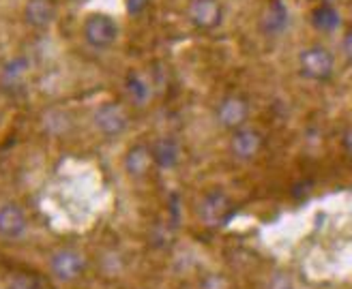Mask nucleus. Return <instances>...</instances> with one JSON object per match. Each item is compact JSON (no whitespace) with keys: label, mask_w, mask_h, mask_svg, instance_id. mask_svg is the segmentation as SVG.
<instances>
[{"label":"nucleus","mask_w":352,"mask_h":289,"mask_svg":"<svg viewBox=\"0 0 352 289\" xmlns=\"http://www.w3.org/2000/svg\"><path fill=\"white\" fill-rule=\"evenodd\" d=\"M333 69H336V58L322 45H309L298 54V71L305 80L327 82L333 76Z\"/></svg>","instance_id":"1"},{"label":"nucleus","mask_w":352,"mask_h":289,"mask_svg":"<svg viewBox=\"0 0 352 289\" xmlns=\"http://www.w3.org/2000/svg\"><path fill=\"white\" fill-rule=\"evenodd\" d=\"M344 146H346V150L352 154V126H350V129L344 133Z\"/></svg>","instance_id":"19"},{"label":"nucleus","mask_w":352,"mask_h":289,"mask_svg":"<svg viewBox=\"0 0 352 289\" xmlns=\"http://www.w3.org/2000/svg\"><path fill=\"white\" fill-rule=\"evenodd\" d=\"M84 266H86L84 257L74 248H60L50 259L52 273H54V277L63 283L76 281L84 273Z\"/></svg>","instance_id":"5"},{"label":"nucleus","mask_w":352,"mask_h":289,"mask_svg":"<svg viewBox=\"0 0 352 289\" xmlns=\"http://www.w3.org/2000/svg\"><path fill=\"white\" fill-rule=\"evenodd\" d=\"M250 118V103L239 95L226 97L217 105V120L226 129H241Z\"/></svg>","instance_id":"7"},{"label":"nucleus","mask_w":352,"mask_h":289,"mask_svg":"<svg viewBox=\"0 0 352 289\" xmlns=\"http://www.w3.org/2000/svg\"><path fill=\"white\" fill-rule=\"evenodd\" d=\"M129 118L120 103H103L95 112V126L108 137H116L127 129Z\"/></svg>","instance_id":"4"},{"label":"nucleus","mask_w":352,"mask_h":289,"mask_svg":"<svg viewBox=\"0 0 352 289\" xmlns=\"http://www.w3.org/2000/svg\"><path fill=\"white\" fill-rule=\"evenodd\" d=\"M344 54L352 60V30H348L346 37H344Z\"/></svg>","instance_id":"18"},{"label":"nucleus","mask_w":352,"mask_h":289,"mask_svg":"<svg viewBox=\"0 0 352 289\" xmlns=\"http://www.w3.org/2000/svg\"><path fill=\"white\" fill-rule=\"evenodd\" d=\"M260 26H262V32L269 34V37L281 34L288 26V9L281 5L279 0H275V3H271L267 7V11H264Z\"/></svg>","instance_id":"11"},{"label":"nucleus","mask_w":352,"mask_h":289,"mask_svg":"<svg viewBox=\"0 0 352 289\" xmlns=\"http://www.w3.org/2000/svg\"><path fill=\"white\" fill-rule=\"evenodd\" d=\"M148 3H151V0H127V11L131 15H140L148 7Z\"/></svg>","instance_id":"17"},{"label":"nucleus","mask_w":352,"mask_h":289,"mask_svg":"<svg viewBox=\"0 0 352 289\" xmlns=\"http://www.w3.org/2000/svg\"><path fill=\"white\" fill-rule=\"evenodd\" d=\"M153 159H155V163L160 165V167H174L176 163H179V159H181V150H179V143H176L174 139L170 137H164L160 141H155L153 143Z\"/></svg>","instance_id":"13"},{"label":"nucleus","mask_w":352,"mask_h":289,"mask_svg":"<svg viewBox=\"0 0 352 289\" xmlns=\"http://www.w3.org/2000/svg\"><path fill=\"white\" fill-rule=\"evenodd\" d=\"M187 17L196 28L210 30V28H215L223 17L221 3L219 0H189Z\"/></svg>","instance_id":"6"},{"label":"nucleus","mask_w":352,"mask_h":289,"mask_svg":"<svg viewBox=\"0 0 352 289\" xmlns=\"http://www.w3.org/2000/svg\"><path fill=\"white\" fill-rule=\"evenodd\" d=\"M26 225H28L26 214L17 204L7 202L0 206V236L3 238H9V240L20 238L26 231Z\"/></svg>","instance_id":"8"},{"label":"nucleus","mask_w":352,"mask_h":289,"mask_svg":"<svg viewBox=\"0 0 352 289\" xmlns=\"http://www.w3.org/2000/svg\"><path fill=\"white\" fill-rule=\"evenodd\" d=\"M230 212H232L230 200H228V197L223 193H219V191L206 193L204 200L200 202V208H198L202 223L208 225V227H221L228 221Z\"/></svg>","instance_id":"3"},{"label":"nucleus","mask_w":352,"mask_h":289,"mask_svg":"<svg viewBox=\"0 0 352 289\" xmlns=\"http://www.w3.org/2000/svg\"><path fill=\"white\" fill-rule=\"evenodd\" d=\"M262 148V135L256 129H236L232 137V152L234 157L248 161L254 159Z\"/></svg>","instance_id":"10"},{"label":"nucleus","mask_w":352,"mask_h":289,"mask_svg":"<svg viewBox=\"0 0 352 289\" xmlns=\"http://www.w3.org/2000/svg\"><path fill=\"white\" fill-rule=\"evenodd\" d=\"M82 34L86 43L95 49H108L118 39V24L105 13H93L86 17L82 26Z\"/></svg>","instance_id":"2"},{"label":"nucleus","mask_w":352,"mask_h":289,"mask_svg":"<svg viewBox=\"0 0 352 289\" xmlns=\"http://www.w3.org/2000/svg\"><path fill=\"white\" fill-rule=\"evenodd\" d=\"M153 161V152L146 146H133L125 157V170L133 178H142L148 174Z\"/></svg>","instance_id":"12"},{"label":"nucleus","mask_w":352,"mask_h":289,"mask_svg":"<svg viewBox=\"0 0 352 289\" xmlns=\"http://www.w3.org/2000/svg\"><path fill=\"white\" fill-rule=\"evenodd\" d=\"M56 17V5L52 0H28L24 7V20L28 26L43 30Z\"/></svg>","instance_id":"9"},{"label":"nucleus","mask_w":352,"mask_h":289,"mask_svg":"<svg viewBox=\"0 0 352 289\" xmlns=\"http://www.w3.org/2000/svg\"><path fill=\"white\" fill-rule=\"evenodd\" d=\"M314 24L320 30H333L340 26V15L331 7H318L314 11Z\"/></svg>","instance_id":"15"},{"label":"nucleus","mask_w":352,"mask_h":289,"mask_svg":"<svg viewBox=\"0 0 352 289\" xmlns=\"http://www.w3.org/2000/svg\"><path fill=\"white\" fill-rule=\"evenodd\" d=\"M24 71H26V60L24 58H15L11 60L7 67H5V73H3V80L7 84H15L17 80H20L24 76Z\"/></svg>","instance_id":"16"},{"label":"nucleus","mask_w":352,"mask_h":289,"mask_svg":"<svg viewBox=\"0 0 352 289\" xmlns=\"http://www.w3.org/2000/svg\"><path fill=\"white\" fill-rule=\"evenodd\" d=\"M127 90H129V95L138 103H144L151 97V86H148V82L142 76H140V73H129L127 76Z\"/></svg>","instance_id":"14"}]
</instances>
